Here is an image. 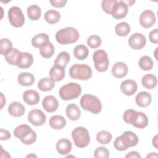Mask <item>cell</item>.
<instances>
[{
	"mask_svg": "<svg viewBox=\"0 0 158 158\" xmlns=\"http://www.w3.org/2000/svg\"><path fill=\"white\" fill-rule=\"evenodd\" d=\"M127 5V6H131L132 4L135 2V1H123Z\"/></svg>",
	"mask_w": 158,
	"mask_h": 158,
	"instance_id": "obj_49",
	"label": "cell"
},
{
	"mask_svg": "<svg viewBox=\"0 0 158 158\" xmlns=\"http://www.w3.org/2000/svg\"><path fill=\"white\" fill-rule=\"evenodd\" d=\"M92 70L86 64H76L69 69L70 76L76 80H87L92 77Z\"/></svg>",
	"mask_w": 158,
	"mask_h": 158,
	"instance_id": "obj_6",
	"label": "cell"
},
{
	"mask_svg": "<svg viewBox=\"0 0 158 158\" xmlns=\"http://www.w3.org/2000/svg\"><path fill=\"white\" fill-rule=\"evenodd\" d=\"M146 43V40L145 36L139 33L133 34L128 40L129 46L136 50L142 49L145 46Z\"/></svg>",
	"mask_w": 158,
	"mask_h": 158,
	"instance_id": "obj_13",
	"label": "cell"
},
{
	"mask_svg": "<svg viewBox=\"0 0 158 158\" xmlns=\"http://www.w3.org/2000/svg\"><path fill=\"white\" fill-rule=\"evenodd\" d=\"M81 92L80 85L77 83H69L64 85L59 89V96L64 101L77 99Z\"/></svg>",
	"mask_w": 158,
	"mask_h": 158,
	"instance_id": "obj_5",
	"label": "cell"
},
{
	"mask_svg": "<svg viewBox=\"0 0 158 158\" xmlns=\"http://www.w3.org/2000/svg\"><path fill=\"white\" fill-rule=\"evenodd\" d=\"M114 148L117 151H125L128 149V148L123 143V142L120 138V136L117 137L115 138V139L114 142Z\"/></svg>",
	"mask_w": 158,
	"mask_h": 158,
	"instance_id": "obj_43",
	"label": "cell"
},
{
	"mask_svg": "<svg viewBox=\"0 0 158 158\" xmlns=\"http://www.w3.org/2000/svg\"><path fill=\"white\" fill-rule=\"evenodd\" d=\"M130 26L127 22H120L115 28V33L120 36H125L130 32Z\"/></svg>",
	"mask_w": 158,
	"mask_h": 158,
	"instance_id": "obj_34",
	"label": "cell"
},
{
	"mask_svg": "<svg viewBox=\"0 0 158 158\" xmlns=\"http://www.w3.org/2000/svg\"><path fill=\"white\" fill-rule=\"evenodd\" d=\"M127 13L128 6L122 0H121L116 1L110 14L116 19H121L125 17Z\"/></svg>",
	"mask_w": 158,
	"mask_h": 158,
	"instance_id": "obj_11",
	"label": "cell"
},
{
	"mask_svg": "<svg viewBox=\"0 0 158 158\" xmlns=\"http://www.w3.org/2000/svg\"><path fill=\"white\" fill-rule=\"evenodd\" d=\"M79 33L73 27H66L59 30L56 34V40L60 44H72L78 41Z\"/></svg>",
	"mask_w": 158,
	"mask_h": 158,
	"instance_id": "obj_2",
	"label": "cell"
},
{
	"mask_svg": "<svg viewBox=\"0 0 158 158\" xmlns=\"http://www.w3.org/2000/svg\"><path fill=\"white\" fill-rule=\"evenodd\" d=\"M89 54V50L88 48L83 45L80 44L75 47L73 49V54L75 57L79 60L85 59Z\"/></svg>",
	"mask_w": 158,
	"mask_h": 158,
	"instance_id": "obj_29",
	"label": "cell"
},
{
	"mask_svg": "<svg viewBox=\"0 0 158 158\" xmlns=\"http://www.w3.org/2000/svg\"><path fill=\"white\" fill-rule=\"evenodd\" d=\"M20 52H20L17 49L13 48L9 53L4 56L5 59L9 64L15 65L17 57Z\"/></svg>",
	"mask_w": 158,
	"mask_h": 158,
	"instance_id": "obj_39",
	"label": "cell"
},
{
	"mask_svg": "<svg viewBox=\"0 0 158 158\" xmlns=\"http://www.w3.org/2000/svg\"><path fill=\"white\" fill-rule=\"evenodd\" d=\"M135 101L138 106L146 107L149 106L151 102V96L146 91H141L136 95Z\"/></svg>",
	"mask_w": 158,
	"mask_h": 158,
	"instance_id": "obj_22",
	"label": "cell"
},
{
	"mask_svg": "<svg viewBox=\"0 0 158 158\" xmlns=\"http://www.w3.org/2000/svg\"><path fill=\"white\" fill-rule=\"evenodd\" d=\"M72 138L75 146L83 148L87 146L90 142V136L86 128L78 127L74 128L72 132Z\"/></svg>",
	"mask_w": 158,
	"mask_h": 158,
	"instance_id": "obj_7",
	"label": "cell"
},
{
	"mask_svg": "<svg viewBox=\"0 0 158 158\" xmlns=\"http://www.w3.org/2000/svg\"><path fill=\"white\" fill-rule=\"evenodd\" d=\"M157 135H156L154 138V139H152V144L154 146V147L156 148V149H157Z\"/></svg>",
	"mask_w": 158,
	"mask_h": 158,
	"instance_id": "obj_50",
	"label": "cell"
},
{
	"mask_svg": "<svg viewBox=\"0 0 158 158\" xmlns=\"http://www.w3.org/2000/svg\"><path fill=\"white\" fill-rule=\"evenodd\" d=\"M139 66L143 70H150L153 67V61L148 56H144L139 60Z\"/></svg>",
	"mask_w": 158,
	"mask_h": 158,
	"instance_id": "obj_36",
	"label": "cell"
},
{
	"mask_svg": "<svg viewBox=\"0 0 158 158\" xmlns=\"http://www.w3.org/2000/svg\"><path fill=\"white\" fill-rule=\"evenodd\" d=\"M44 20L50 24L57 23L60 19V13L55 10L51 9L48 10L44 14Z\"/></svg>",
	"mask_w": 158,
	"mask_h": 158,
	"instance_id": "obj_30",
	"label": "cell"
},
{
	"mask_svg": "<svg viewBox=\"0 0 158 158\" xmlns=\"http://www.w3.org/2000/svg\"><path fill=\"white\" fill-rule=\"evenodd\" d=\"M8 18L10 23L16 28L22 27L25 23L23 14L22 10L17 6H13L9 9Z\"/></svg>",
	"mask_w": 158,
	"mask_h": 158,
	"instance_id": "obj_9",
	"label": "cell"
},
{
	"mask_svg": "<svg viewBox=\"0 0 158 158\" xmlns=\"http://www.w3.org/2000/svg\"><path fill=\"white\" fill-rule=\"evenodd\" d=\"M143 86L147 89H153L155 88L157 83V78L152 74H146L144 75L141 79Z\"/></svg>",
	"mask_w": 158,
	"mask_h": 158,
	"instance_id": "obj_28",
	"label": "cell"
},
{
	"mask_svg": "<svg viewBox=\"0 0 158 158\" xmlns=\"http://www.w3.org/2000/svg\"><path fill=\"white\" fill-rule=\"evenodd\" d=\"M67 1L66 0H51L50 1V3L51 4V5L55 7H57V8H60V7H63L64 6H65L66 3H67Z\"/></svg>",
	"mask_w": 158,
	"mask_h": 158,
	"instance_id": "obj_45",
	"label": "cell"
},
{
	"mask_svg": "<svg viewBox=\"0 0 158 158\" xmlns=\"http://www.w3.org/2000/svg\"><path fill=\"white\" fill-rule=\"evenodd\" d=\"M138 89V86L134 80H127L122 82L120 85V89L122 92L127 96H131L134 94Z\"/></svg>",
	"mask_w": 158,
	"mask_h": 158,
	"instance_id": "obj_16",
	"label": "cell"
},
{
	"mask_svg": "<svg viewBox=\"0 0 158 158\" xmlns=\"http://www.w3.org/2000/svg\"><path fill=\"white\" fill-rule=\"evenodd\" d=\"M12 42L7 39L3 38L0 41V52L2 56H6L12 49Z\"/></svg>",
	"mask_w": 158,
	"mask_h": 158,
	"instance_id": "obj_37",
	"label": "cell"
},
{
	"mask_svg": "<svg viewBox=\"0 0 158 158\" xmlns=\"http://www.w3.org/2000/svg\"><path fill=\"white\" fill-rule=\"evenodd\" d=\"M33 62V57L29 52H20L16 64L18 67L20 69H28L32 65Z\"/></svg>",
	"mask_w": 158,
	"mask_h": 158,
	"instance_id": "obj_14",
	"label": "cell"
},
{
	"mask_svg": "<svg viewBox=\"0 0 158 158\" xmlns=\"http://www.w3.org/2000/svg\"><path fill=\"white\" fill-rule=\"evenodd\" d=\"M146 157H157V154L156 152H151Z\"/></svg>",
	"mask_w": 158,
	"mask_h": 158,
	"instance_id": "obj_51",
	"label": "cell"
},
{
	"mask_svg": "<svg viewBox=\"0 0 158 158\" xmlns=\"http://www.w3.org/2000/svg\"><path fill=\"white\" fill-rule=\"evenodd\" d=\"M0 136H1V137H0L1 140L9 139L11 136L9 131H8L7 130H4V129L0 130Z\"/></svg>",
	"mask_w": 158,
	"mask_h": 158,
	"instance_id": "obj_46",
	"label": "cell"
},
{
	"mask_svg": "<svg viewBox=\"0 0 158 158\" xmlns=\"http://www.w3.org/2000/svg\"><path fill=\"white\" fill-rule=\"evenodd\" d=\"M54 86L55 82L49 78H43L38 83V88L43 91H51Z\"/></svg>",
	"mask_w": 158,
	"mask_h": 158,
	"instance_id": "obj_32",
	"label": "cell"
},
{
	"mask_svg": "<svg viewBox=\"0 0 158 158\" xmlns=\"http://www.w3.org/2000/svg\"><path fill=\"white\" fill-rule=\"evenodd\" d=\"M65 112L67 117L71 120H77L81 116L80 109L74 104L68 105L66 108Z\"/></svg>",
	"mask_w": 158,
	"mask_h": 158,
	"instance_id": "obj_25",
	"label": "cell"
},
{
	"mask_svg": "<svg viewBox=\"0 0 158 158\" xmlns=\"http://www.w3.org/2000/svg\"><path fill=\"white\" fill-rule=\"evenodd\" d=\"M55 49L53 44L49 42L40 48V53L41 56L46 59L51 57L54 54Z\"/></svg>",
	"mask_w": 158,
	"mask_h": 158,
	"instance_id": "obj_31",
	"label": "cell"
},
{
	"mask_svg": "<svg viewBox=\"0 0 158 158\" xmlns=\"http://www.w3.org/2000/svg\"><path fill=\"white\" fill-rule=\"evenodd\" d=\"M56 148L60 154L66 155L71 151L72 143L67 139H60L56 143Z\"/></svg>",
	"mask_w": 158,
	"mask_h": 158,
	"instance_id": "obj_21",
	"label": "cell"
},
{
	"mask_svg": "<svg viewBox=\"0 0 158 158\" xmlns=\"http://www.w3.org/2000/svg\"><path fill=\"white\" fill-rule=\"evenodd\" d=\"M1 98H2V99H1V108L2 109L4 104L6 103V98L4 97V95L2 94V93H1Z\"/></svg>",
	"mask_w": 158,
	"mask_h": 158,
	"instance_id": "obj_48",
	"label": "cell"
},
{
	"mask_svg": "<svg viewBox=\"0 0 158 158\" xmlns=\"http://www.w3.org/2000/svg\"><path fill=\"white\" fill-rule=\"evenodd\" d=\"M156 15L151 10H144L139 16L140 25L144 28H150L156 22Z\"/></svg>",
	"mask_w": 158,
	"mask_h": 158,
	"instance_id": "obj_12",
	"label": "cell"
},
{
	"mask_svg": "<svg viewBox=\"0 0 158 158\" xmlns=\"http://www.w3.org/2000/svg\"><path fill=\"white\" fill-rule=\"evenodd\" d=\"M112 135L107 131H101L97 133V141L102 144H107L109 143L112 139Z\"/></svg>",
	"mask_w": 158,
	"mask_h": 158,
	"instance_id": "obj_38",
	"label": "cell"
},
{
	"mask_svg": "<svg viewBox=\"0 0 158 158\" xmlns=\"http://www.w3.org/2000/svg\"><path fill=\"white\" fill-rule=\"evenodd\" d=\"M125 157H127V158H128V157H131V158H133V157L141 158V156L136 151H131V152H130L128 154H127L125 156Z\"/></svg>",
	"mask_w": 158,
	"mask_h": 158,
	"instance_id": "obj_47",
	"label": "cell"
},
{
	"mask_svg": "<svg viewBox=\"0 0 158 158\" xmlns=\"http://www.w3.org/2000/svg\"><path fill=\"white\" fill-rule=\"evenodd\" d=\"M27 14L30 20H37L41 17V10L38 6L31 5L27 8Z\"/></svg>",
	"mask_w": 158,
	"mask_h": 158,
	"instance_id": "obj_33",
	"label": "cell"
},
{
	"mask_svg": "<svg viewBox=\"0 0 158 158\" xmlns=\"http://www.w3.org/2000/svg\"><path fill=\"white\" fill-rule=\"evenodd\" d=\"M49 38L46 33H40L33 37L31 40V44L36 48H40L44 44L49 43Z\"/></svg>",
	"mask_w": 158,
	"mask_h": 158,
	"instance_id": "obj_26",
	"label": "cell"
},
{
	"mask_svg": "<svg viewBox=\"0 0 158 158\" xmlns=\"http://www.w3.org/2000/svg\"><path fill=\"white\" fill-rule=\"evenodd\" d=\"M116 0H104L102 1L101 6L103 10L109 14H111L112 9L116 2Z\"/></svg>",
	"mask_w": 158,
	"mask_h": 158,
	"instance_id": "obj_41",
	"label": "cell"
},
{
	"mask_svg": "<svg viewBox=\"0 0 158 158\" xmlns=\"http://www.w3.org/2000/svg\"><path fill=\"white\" fill-rule=\"evenodd\" d=\"M51 127L55 130L63 128L66 125V120L61 115H56L51 117L49 122Z\"/></svg>",
	"mask_w": 158,
	"mask_h": 158,
	"instance_id": "obj_24",
	"label": "cell"
},
{
	"mask_svg": "<svg viewBox=\"0 0 158 158\" xmlns=\"http://www.w3.org/2000/svg\"><path fill=\"white\" fill-rule=\"evenodd\" d=\"M149 40L154 44L158 43V30L157 28L152 30L149 35Z\"/></svg>",
	"mask_w": 158,
	"mask_h": 158,
	"instance_id": "obj_44",
	"label": "cell"
},
{
	"mask_svg": "<svg viewBox=\"0 0 158 158\" xmlns=\"http://www.w3.org/2000/svg\"><path fill=\"white\" fill-rule=\"evenodd\" d=\"M49 77L54 82L62 80L65 77V68L59 65H54L49 71Z\"/></svg>",
	"mask_w": 158,
	"mask_h": 158,
	"instance_id": "obj_19",
	"label": "cell"
},
{
	"mask_svg": "<svg viewBox=\"0 0 158 158\" xmlns=\"http://www.w3.org/2000/svg\"><path fill=\"white\" fill-rule=\"evenodd\" d=\"M80 105L85 110L94 114H99L102 110V104L100 100L95 96L86 94L80 99Z\"/></svg>",
	"mask_w": 158,
	"mask_h": 158,
	"instance_id": "obj_4",
	"label": "cell"
},
{
	"mask_svg": "<svg viewBox=\"0 0 158 158\" xmlns=\"http://www.w3.org/2000/svg\"><path fill=\"white\" fill-rule=\"evenodd\" d=\"M14 135L25 144H31L34 143L36 139V134L35 132L30 126L26 124L17 127L14 131Z\"/></svg>",
	"mask_w": 158,
	"mask_h": 158,
	"instance_id": "obj_3",
	"label": "cell"
},
{
	"mask_svg": "<svg viewBox=\"0 0 158 158\" xmlns=\"http://www.w3.org/2000/svg\"><path fill=\"white\" fill-rule=\"evenodd\" d=\"M40 94L35 90H27L23 93V99L25 102L28 105H35L40 101Z\"/></svg>",
	"mask_w": 158,
	"mask_h": 158,
	"instance_id": "obj_20",
	"label": "cell"
},
{
	"mask_svg": "<svg viewBox=\"0 0 158 158\" xmlns=\"http://www.w3.org/2000/svg\"><path fill=\"white\" fill-rule=\"evenodd\" d=\"M28 121L35 126L43 125L46 120L44 113L40 109H33L28 114Z\"/></svg>",
	"mask_w": 158,
	"mask_h": 158,
	"instance_id": "obj_10",
	"label": "cell"
},
{
	"mask_svg": "<svg viewBox=\"0 0 158 158\" xmlns=\"http://www.w3.org/2000/svg\"><path fill=\"white\" fill-rule=\"evenodd\" d=\"M109 156V151L105 147L97 148L94 151V157L107 158Z\"/></svg>",
	"mask_w": 158,
	"mask_h": 158,
	"instance_id": "obj_42",
	"label": "cell"
},
{
	"mask_svg": "<svg viewBox=\"0 0 158 158\" xmlns=\"http://www.w3.org/2000/svg\"><path fill=\"white\" fill-rule=\"evenodd\" d=\"M18 82L20 85L24 86H31L35 81L34 76L28 72H22L18 76Z\"/></svg>",
	"mask_w": 158,
	"mask_h": 158,
	"instance_id": "obj_27",
	"label": "cell"
},
{
	"mask_svg": "<svg viewBox=\"0 0 158 158\" xmlns=\"http://www.w3.org/2000/svg\"><path fill=\"white\" fill-rule=\"evenodd\" d=\"M123 118L125 122L137 128H144L148 124V118L144 113L133 109L127 110L123 114Z\"/></svg>",
	"mask_w": 158,
	"mask_h": 158,
	"instance_id": "obj_1",
	"label": "cell"
},
{
	"mask_svg": "<svg viewBox=\"0 0 158 158\" xmlns=\"http://www.w3.org/2000/svg\"><path fill=\"white\" fill-rule=\"evenodd\" d=\"M120 138L123 143L128 148L130 147H133L138 143V138L137 135L132 131H125L120 136Z\"/></svg>",
	"mask_w": 158,
	"mask_h": 158,
	"instance_id": "obj_15",
	"label": "cell"
},
{
	"mask_svg": "<svg viewBox=\"0 0 158 158\" xmlns=\"http://www.w3.org/2000/svg\"><path fill=\"white\" fill-rule=\"evenodd\" d=\"M88 45L93 49H96L101 44V39L98 35H91L87 40Z\"/></svg>",
	"mask_w": 158,
	"mask_h": 158,
	"instance_id": "obj_40",
	"label": "cell"
},
{
	"mask_svg": "<svg viewBox=\"0 0 158 158\" xmlns=\"http://www.w3.org/2000/svg\"><path fill=\"white\" fill-rule=\"evenodd\" d=\"M111 72L114 77L122 78L127 75L128 73V67L125 63L118 62L113 65Z\"/></svg>",
	"mask_w": 158,
	"mask_h": 158,
	"instance_id": "obj_18",
	"label": "cell"
},
{
	"mask_svg": "<svg viewBox=\"0 0 158 158\" xmlns=\"http://www.w3.org/2000/svg\"><path fill=\"white\" fill-rule=\"evenodd\" d=\"M69 60V54L65 51H62L60 52L56 58V60H54V65H59L63 67L64 68H65Z\"/></svg>",
	"mask_w": 158,
	"mask_h": 158,
	"instance_id": "obj_35",
	"label": "cell"
},
{
	"mask_svg": "<svg viewBox=\"0 0 158 158\" xmlns=\"http://www.w3.org/2000/svg\"><path fill=\"white\" fill-rule=\"evenodd\" d=\"M25 111V107L19 102H13L9 106L8 112L13 117L22 116Z\"/></svg>",
	"mask_w": 158,
	"mask_h": 158,
	"instance_id": "obj_23",
	"label": "cell"
},
{
	"mask_svg": "<svg viewBox=\"0 0 158 158\" xmlns=\"http://www.w3.org/2000/svg\"><path fill=\"white\" fill-rule=\"evenodd\" d=\"M43 107L48 112H54L58 107L59 103L54 96H47L44 97L42 102Z\"/></svg>",
	"mask_w": 158,
	"mask_h": 158,
	"instance_id": "obj_17",
	"label": "cell"
},
{
	"mask_svg": "<svg viewBox=\"0 0 158 158\" xmlns=\"http://www.w3.org/2000/svg\"><path fill=\"white\" fill-rule=\"evenodd\" d=\"M93 58L95 68L98 72H102L107 70L109 62L107 54L105 51L102 49L96 51L93 54Z\"/></svg>",
	"mask_w": 158,
	"mask_h": 158,
	"instance_id": "obj_8",
	"label": "cell"
}]
</instances>
